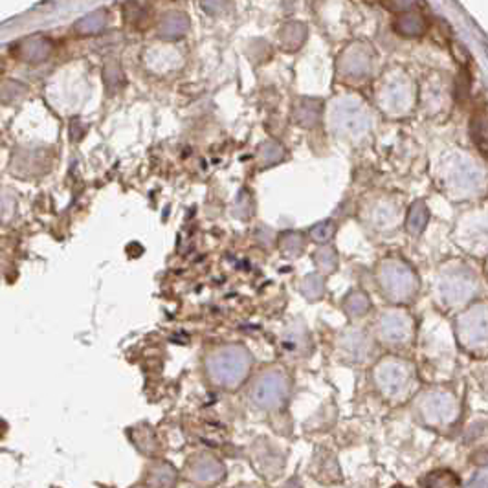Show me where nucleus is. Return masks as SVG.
<instances>
[{"mask_svg":"<svg viewBox=\"0 0 488 488\" xmlns=\"http://www.w3.org/2000/svg\"><path fill=\"white\" fill-rule=\"evenodd\" d=\"M299 32H305L301 24H289V26H284L283 33H281L283 35V48L290 50V42H294L292 50L301 46V41L305 37H299Z\"/></svg>","mask_w":488,"mask_h":488,"instance_id":"2eb2a0df","label":"nucleus"},{"mask_svg":"<svg viewBox=\"0 0 488 488\" xmlns=\"http://www.w3.org/2000/svg\"><path fill=\"white\" fill-rule=\"evenodd\" d=\"M428 28V23L418 11H402L395 20V30L406 37H417L423 35Z\"/></svg>","mask_w":488,"mask_h":488,"instance_id":"9d476101","label":"nucleus"},{"mask_svg":"<svg viewBox=\"0 0 488 488\" xmlns=\"http://www.w3.org/2000/svg\"><path fill=\"white\" fill-rule=\"evenodd\" d=\"M413 4L415 0H386V8H389V10L393 11H400V13L409 10Z\"/></svg>","mask_w":488,"mask_h":488,"instance_id":"f3484780","label":"nucleus"},{"mask_svg":"<svg viewBox=\"0 0 488 488\" xmlns=\"http://www.w3.org/2000/svg\"><path fill=\"white\" fill-rule=\"evenodd\" d=\"M251 365L250 353L241 345H226L215 349L206 360V369L220 387H235L248 377Z\"/></svg>","mask_w":488,"mask_h":488,"instance_id":"f257e3e1","label":"nucleus"},{"mask_svg":"<svg viewBox=\"0 0 488 488\" xmlns=\"http://www.w3.org/2000/svg\"><path fill=\"white\" fill-rule=\"evenodd\" d=\"M472 136H474L479 151L487 156V116H484V112L475 114L474 121H472Z\"/></svg>","mask_w":488,"mask_h":488,"instance_id":"ddd939ff","label":"nucleus"},{"mask_svg":"<svg viewBox=\"0 0 488 488\" xmlns=\"http://www.w3.org/2000/svg\"><path fill=\"white\" fill-rule=\"evenodd\" d=\"M459 406H457L456 399L450 393L444 391H433L428 395L423 396L420 402V413L426 418L428 424H450L456 420Z\"/></svg>","mask_w":488,"mask_h":488,"instance_id":"423d86ee","label":"nucleus"},{"mask_svg":"<svg viewBox=\"0 0 488 488\" xmlns=\"http://www.w3.org/2000/svg\"><path fill=\"white\" fill-rule=\"evenodd\" d=\"M382 290L393 301H409L417 292V279L411 270L402 265H389L382 270Z\"/></svg>","mask_w":488,"mask_h":488,"instance_id":"20e7f679","label":"nucleus"},{"mask_svg":"<svg viewBox=\"0 0 488 488\" xmlns=\"http://www.w3.org/2000/svg\"><path fill=\"white\" fill-rule=\"evenodd\" d=\"M224 475V466L220 461L211 456H199L191 461L189 477L200 484H213Z\"/></svg>","mask_w":488,"mask_h":488,"instance_id":"1a4fd4ad","label":"nucleus"},{"mask_svg":"<svg viewBox=\"0 0 488 488\" xmlns=\"http://www.w3.org/2000/svg\"><path fill=\"white\" fill-rule=\"evenodd\" d=\"M459 339L470 351L487 349V308L484 305L470 308L459 318Z\"/></svg>","mask_w":488,"mask_h":488,"instance_id":"39448f33","label":"nucleus"},{"mask_svg":"<svg viewBox=\"0 0 488 488\" xmlns=\"http://www.w3.org/2000/svg\"><path fill=\"white\" fill-rule=\"evenodd\" d=\"M475 292L474 279L465 277V275H451L441 284L442 301L446 307H459L472 299Z\"/></svg>","mask_w":488,"mask_h":488,"instance_id":"6e6552de","label":"nucleus"},{"mask_svg":"<svg viewBox=\"0 0 488 488\" xmlns=\"http://www.w3.org/2000/svg\"><path fill=\"white\" fill-rule=\"evenodd\" d=\"M426 223H428V209H426V206L423 202H417V204H413V208H411V211L408 215V230L411 233H420L424 230V226H426Z\"/></svg>","mask_w":488,"mask_h":488,"instance_id":"f8f14e48","label":"nucleus"},{"mask_svg":"<svg viewBox=\"0 0 488 488\" xmlns=\"http://www.w3.org/2000/svg\"><path fill=\"white\" fill-rule=\"evenodd\" d=\"M345 308L351 316H363L369 311V299L363 294H353V296H349Z\"/></svg>","mask_w":488,"mask_h":488,"instance_id":"4468645a","label":"nucleus"},{"mask_svg":"<svg viewBox=\"0 0 488 488\" xmlns=\"http://www.w3.org/2000/svg\"><path fill=\"white\" fill-rule=\"evenodd\" d=\"M378 334L391 345L408 344L413 336V323L411 318L402 311H387L378 320Z\"/></svg>","mask_w":488,"mask_h":488,"instance_id":"0eeeda50","label":"nucleus"},{"mask_svg":"<svg viewBox=\"0 0 488 488\" xmlns=\"http://www.w3.org/2000/svg\"><path fill=\"white\" fill-rule=\"evenodd\" d=\"M375 382L387 399H404L409 391L413 389V368L404 360H382L378 368L375 369Z\"/></svg>","mask_w":488,"mask_h":488,"instance_id":"f03ea898","label":"nucleus"},{"mask_svg":"<svg viewBox=\"0 0 488 488\" xmlns=\"http://www.w3.org/2000/svg\"><path fill=\"white\" fill-rule=\"evenodd\" d=\"M287 395H289V378L279 369H272V371L259 375L250 391L254 404L263 409L279 408Z\"/></svg>","mask_w":488,"mask_h":488,"instance_id":"7ed1b4c3","label":"nucleus"},{"mask_svg":"<svg viewBox=\"0 0 488 488\" xmlns=\"http://www.w3.org/2000/svg\"><path fill=\"white\" fill-rule=\"evenodd\" d=\"M175 481H177V472L169 465L154 466L149 475L151 488H171Z\"/></svg>","mask_w":488,"mask_h":488,"instance_id":"9b49d317","label":"nucleus"},{"mask_svg":"<svg viewBox=\"0 0 488 488\" xmlns=\"http://www.w3.org/2000/svg\"><path fill=\"white\" fill-rule=\"evenodd\" d=\"M332 232H334V228H332V224H330V223H321V224H318L316 228L312 230V237H314V241H318V242L329 241L330 235H332Z\"/></svg>","mask_w":488,"mask_h":488,"instance_id":"dca6fc26","label":"nucleus"}]
</instances>
